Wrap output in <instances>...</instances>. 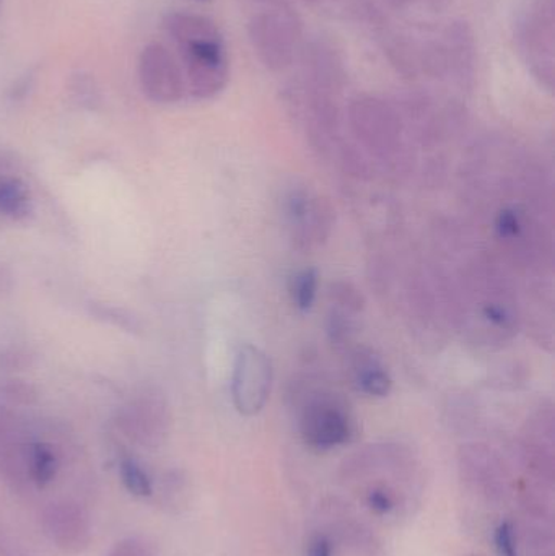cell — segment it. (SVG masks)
<instances>
[{"label": "cell", "mask_w": 555, "mask_h": 556, "mask_svg": "<svg viewBox=\"0 0 555 556\" xmlns=\"http://www.w3.org/2000/svg\"><path fill=\"white\" fill-rule=\"evenodd\" d=\"M28 441L23 440L12 418L0 414V479L13 493L31 490L28 477Z\"/></svg>", "instance_id": "30bf717a"}, {"label": "cell", "mask_w": 555, "mask_h": 556, "mask_svg": "<svg viewBox=\"0 0 555 556\" xmlns=\"http://www.w3.org/2000/svg\"><path fill=\"white\" fill-rule=\"evenodd\" d=\"M495 548L501 556H518L517 542H515L514 526L502 522L495 531Z\"/></svg>", "instance_id": "44dd1931"}, {"label": "cell", "mask_w": 555, "mask_h": 556, "mask_svg": "<svg viewBox=\"0 0 555 556\" xmlns=\"http://www.w3.org/2000/svg\"><path fill=\"white\" fill-rule=\"evenodd\" d=\"M199 2H209V0H199Z\"/></svg>", "instance_id": "f546056e"}, {"label": "cell", "mask_w": 555, "mask_h": 556, "mask_svg": "<svg viewBox=\"0 0 555 556\" xmlns=\"http://www.w3.org/2000/svg\"><path fill=\"white\" fill-rule=\"evenodd\" d=\"M305 556H332V544L326 535H316L310 541Z\"/></svg>", "instance_id": "484cf974"}, {"label": "cell", "mask_w": 555, "mask_h": 556, "mask_svg": "<svg viewBox=\"0 0 555 556\" xmlns=\"http://www.w3.org/2000/svg\"><path fill=\"white\" fill-rule=\"evenodd\" d=\"M119 476L124 489L130 495L137 496V498H149V496L153 495L152 479H150L149 473L146 472V469L136 459L126 457V459L121 460Z\"/></svg>", "instance_id": "ac0fdd59"}, {"label": "cell", "mask_w": 555, "mask_h": 556, "mask_svg": "<svg viewBox=\"0 0 555 556\" xmlns=\"http://www.w3.org/2000/svg\"><path fill=\"white\" fill-rule=\"evenodd\" d=\"M59 472V457L49 444L29 443L28 477L35 489H46L54 482Z\"/></svg>", "instance_id": "5bb4252c"}, {"label": "cell", "mask_w": 555, "mask_h": 556, "mask_svg": "<svg viewBox=\"0 0 555 556\" xmlns=\"http://www.w3.org/2000/svg\"><path fill=\"white\" fill-rule=\"evenodd\" d=\"M185 479H182L178 472H169L168 476L163 479V503H165L166 506H169V508H173V505H176V496H179L181 495V492H185Z\"/></svg>", "instance_id": "603a6c76"}, {"label": "cell", "mask_w": 555, "mask_h": 556, "mask_svg": "<svg viewBox=\"0 0 555 556\" xmlns=\"http://www.w3.org/2000/svg\"><path fill=\"white\" fill-rule=\"evenodd\" d=\"M35 71L36 68H29L25 75H22V77L13 84L12 90H10V97H12L13 100H22V98H25L26 94L31 91V88L35 87Z\"/></svg>", "instance_id": "d4e9b609"}, {"label": "cell", "mask_w": 555, "mask_h": 556, "mask_svg": "<svg viewBox=\"0 0 555 556\" xmlns=\"http://www.w3.org/2000/svg\"><path fill=\"white\" fill-rule=\"evenodd\" d=\"M41 526L51 544L65 554H84L93 541L90 515L80 503L72 500L49 503L42 509Z\"/></svg>", "instance_id": "9c48e42d"}, {"label": "cell", "mask_w": 555, "mask_h": 556, "mask_svg": "<svg viewBox=\"0 0 555 556\" xmlns=\"http://www.w3.org/2000/svg\"><path fill=\"white\" fill-rule=\"evenodd\" d=\"M329 296H331L332 304H336L338 309L345 311L349 314L361 313L365 306V300L361 291L354 285L349 283V281H336V283H332Z\"/></svg>", "instance_id": "d6986e66"}, {"label": "cell", "mask_w": 555, "mask_h": 556, "mask_svg": "<svg viewBox=\"0 0 555 556\" xmlns=\"http://www.w3.org/2000/svg\"><path fill=\"white\" fill-rule=\"evenodd\" d=\"M293 395L299 399L300 434L312 450L331 451L354 440L357 421L344 395L305 384Z\"/></svg>", "instance_id": "7a4b0ae2"}, {"label": "cell", "mask_w": 555, "mask_h": 556, "mask_svg": "<svg viewBox=\"0 0 555 556\" xmlns=\"http://www.w3.org/2000/svg\"><path fill=\"white\" fill-rule=\"evenodd\" d=\"M348 366L352 384L361 394L383 399L393 389V378L383 359L367 345L348 346Z\"/></svg>", "instance_id": "7c38bea8"}, {"label": "cell", "mask_w": 555, "mask_h": 556, "mask_svg": "<svg viewBox=\"0 0 555 556\" xmlns=\"http://www.w3.org/2000/svg\"><path fill=\"white\" fill-rule=\"evenodd\" d=\"M10 288V276L3 267H0V294Z\"/></svg>", "instance_id": "4316f807"}, {"label": "cell", "mask_w": 555, "mask_h": 556, "mask_svg": "<svg viewBox=\"0 0 555 556\" xmlns=\"http://www.w3.org/2000/svg\"><path fill=\"white\" fill-rule=\"evenodd\" d=\"M367 503L377 515H388L394 508L393 496L383 489L370 490Z\"/></svg>", "instance_id": "cb8c5ba5"}, {"label": "cell", "mask_w": 555, "mask_h": 556, "mask_svg": "<svg viewBox=\"0 0 555 556\" xmlns=\"http://www.w3.org/2000/svg\"><path fill=\"white\" fill-rule=\"evenodd\" d=\"M119 427L134 443L155 447L165 440L168 431V414L160 402H136L121 414Z\"/></svg>", "instance_id": "8fae6325"}, {"label": "cell", "mask_w": 555, "mask_h": 556, "mask_svg": "<svg viewBox=\"0 0 555 556\" xmlns=\"http://www.w3.org/2000/svg\"><path fill=\"white\" fill-rule=\"evenodd\" d=\"M139 84L156 104H175L186 93L185 74L175 55L162 42H150L139 55Z\"/></svg>", "instance_id": "ba28073f"}, {"label": "cell", "mask_w": 555, "mask_h": 556, "mask_svg": "<svg viewBox=\"0 0 555 556\" xmlns=\"http://www.w3.org/2000/svg\"><path fill=\"white\" fill-rule=\"evenodd\" d=\"M91 313L100 319L108 320V323L114 324V326L121 327V329L129 330V332H137L140 329L139 320L127 313L124 309H117V307H106L103 304H97L91 307Z\"/></svg>", "instance_id": "ffe728a7"}, {"label": "cell", "mask_w": 555, "mask_h": 556, "mask_svg": "<svg viewBox=\"0 0 555 556\" xmlns=\"http://www.w3.org/2000/svg\"><path fill=\"white\" fill-rule=\"evenodd\" d=\"M442 39L449 54L450 77L455 78L463 88L472 87L478 67V51L471 26L465 22L450 23Z\"/></svg>", "instance_id": "4fadbf2b"}, {"label": "cell", "mask_w": 555, "mask_h": 556, "mask_svg": "<svg viewBox=\"0 0 555 556\" xmlns=\"http://www.w3.org/2000/svg\"><path fill=\"white\" fill-rule=\"evenodd\" d=\"M0 10H2V0H0Z\"/></svg>", "instance_id": "4dcf8cb0"}, {"label": "cell", "mask_w": 555, "mask_h": 556, "mask_svg": "<svg viewBox=\"0 0 555 556\" xmlns=\"http://www.w3.org/2000/svg\"><path fill=\"white\" fill-rule=\"evenodd\" d=\"M554 0H530L514 25L515 46L534 80L554 88L555 51Z\"/></svg>", "instance_id": "277c9868"}, {"label": "cell", "mask_w": 555, "mask_h": 556, "mask_svg": "<svg viewBox=\"0 0 555 556\" xmlns=\"http://www.w3.org/2000/svg\"><path fill=\"white\" fill-rule=\"evenodd\" d=\"M282 212L287 230L299 250L321 247L335 230L336 211L331 202L310 189L295 188L287 192Z\"/></svg>", "instance_id": "8992f818"}, {"label": "cell", "mask_w": 555, "mask_h": 556, "mask_svg": "<svg viewBox=\"0 0 555 556\" xmlns=\"http://www.w3.org/2000/svg\"><path fill=\"white\" fill-rule=\"evenodd\" d=\"M108 556H155L149 544L140 539L129 538L117 542Z\"/></svg>", "instance_id": "7402d4cb"}, {"label": "cell", "mask_w": 555, "mask_h": 556, "mask_svg": "<svg viewBox=\"0 0 555 556\" xmlns=\"http://www.w3.org/2000/svg\"><path fill=\"white\" fill-rule=\"evenodd\" d=\"M248 36L257 61L270 72L292 67L305 48L302 22L286 3L254 13L248 23Z\"/></svg>", "instance_id": "3957f363"}, {"label": "cell", "mask_w": 555, "mask_h": 556, "mask_svg": "<svg viewBox=\"0 0 555 556\" xmlns=\"http://www.w3.org/2000/svg\"><path fill=\"white\" fill-rule=\"evenodd\" d=\"M33 201L28 186L18 178H0V214L22 220L31 214Z\"/></svg>", "instance_id": "9a60e30c"}, {"label": "cell", "mask_w": 555, "mask_h": 556, "mask_svg": "<svg viewBox=\"0 0 555 556\" xmlns=\"http://www.w3.org/2000/svg\"><path fill=\"white\" fill-rule=\"evenodd\" d=\"M348 117L358 142L377 155L393 159L403 149L404 117L388 101L362 94L349 104Z\"/></svg>", "instance_id": "5b68a950"}, {"label": "cell", "mask_w": 555, "mask_h": 556, "mask_svg": "<svg viewBox=\"0 0 555 556\" xmlns=\"http://www.w3.org/2000/svg\"><path fill=\"white\" fill-rule=\"evenodd\" d=\"M257 2H266L269 5H282L283 0H257Z\"/></svg>", "instance_id": "83f0119b"}, {"label": "cell", "mask_w": 555, "mask_h": 556, "mask_svg": "<svg viewBox=\"0 0 555 556\" xmlns=\"http://www.w3.org/2000/svg\"><path fill=\"white\" fill-rule=\"evenodd\" d=\"M319 274L315 267L297 270L289 280V296L295 309L306 313L318 296Z\"/></svg>", "instance_id": "2e32d148"}, {"label": "cell", "mask_w": 555, "mask_h": 556, "mask_svg": "<svg viewBox=\"0 0 555 556\" xmlns=\"http://www.w3.org/2000/svg\"><path fill=\"white\" fill-rule=\"evenodd\" d=\"M68 94L78 108L97 111L103 103L100 84L90 72H75L68 78Z\"/></svg>", "instance_id": "e0dca14e"}, {"label": "cell", "mask_w": 555, "mask_h": 556, "mask_svg": "<svg viewBox=\"0 0 555 556\" xmlns=\"http://www.w3.org/2000/svg\"><path fill=\"white\" fill-rule=\"evenodd\" d=\"M182 61L186 91L195 100H212L227 88L230 59L214 20L194 12H172L163 20Z\"/></svg>", "instance_id": "6da1fadb"}, {"label": "cell", "mask_w": 555, "mask_h": 556, "mask_svg": "<svg viewBox=\"0 0 555 556\" xmlns=\"http://www.w3.org/2000/svg\"><path fill=\"white\" fill-rule=\"evenodd\" d=\"M274 366L267 353L254 345L241 346L231 375V401L238 414L254 417L269 402Z\"/></svg>", "instance_id": "52a82bcc"}, {"label": "cell", "mask_w": 555, "mask_h": 556, "mask_svg": "<svg viewBox=\"0 0 555 556\" xmlns=\"http://www.w3.org/2000/svg\"><path fill=\"white\" fill-rule=\"evenodd\" d=\"M303 2H306V3H323V2H326V0H303Z\"/></svg>", "instance_id": "f1b7e54d"}]
</instances>
